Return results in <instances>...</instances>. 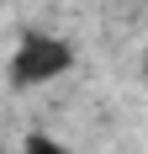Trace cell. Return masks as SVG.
I'll return each mask as SVG.
<instances>
[{"instance_id": "277c9868", "label": "cell", "mask_w": 148, "mask_h": 154, "mask_svg": "<svg viewBox=\"0 0 148 154\" xmlns=\"http://www.w3.org/2000/svg\"><path fill=\"white\" fill-rule=\"evenodd\" d=\"M0 154H5V143H0Z\"/></svg>"}, {"instance_id": "6da1fadb", "label": "cell", "mask_w": 148, "mask_h": 154, "mask_svg": "<svg viewBox=\"0 0 148 154\" xmlns=\"http://www.w3.org/2000/svg\"><path fill=\"white\" fill-rule=\"evenodd\" d=\"M74 69V43L58 32H21V43L11 48V64H5V85L11 91H37V85H53Z\"/></svg>"}, {"instance_id": "3957f363", "label": "cell", "mask_w": 148, "mask_h": 154, "mask_svg": "<svg viewBox=\"0 0 148 154\" xmlns=\"http://www.w3.org/2000/svg\"><path fill=\"white\" fill-rule=\"evenodd\" d=\"M0 5H11V0H0Z\"/></svg>"}, {"instance_id": "7a4b0ae2", "label": "cell", "mask_w": 148, "mask_h": 154, "mask_svg": "<svg viewBox=\"0 0 148 154\" xmlns=\"http://www.w3.org/2000/svg\"><path fill=\"white\" fill-rule=\"evenodd\" d=\"M21 154H69V143H58L53 133H27V143H21Z\"/></svg>"}]
</instances>
